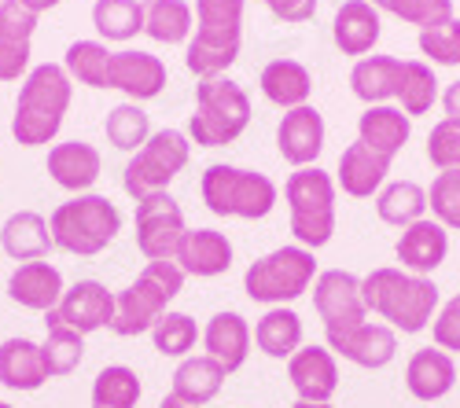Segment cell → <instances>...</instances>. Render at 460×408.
Returning a JSON list of instances; mask_svg holds the SVG:
<instances>
[{"label": "cell", "instance_id": "5b68a950", "mask_svg": "<svg viewBox=\"0 0 460 408\" xmlns=\"http://www.w3.org/2000/svg\"><path fill=\"white\" fill-rule=\"evenodd\" d=\"M52 243L66 254L93 257L114 243L122 232V213L107 195H74L70 203H59L49 217Z\"/></svg>", "mask_w": 460, "mask_h": 408}, {"label": "cell", "instance_id": "52a82bcc", "mask_svg": "<svg viewBox=\"0 0 460 408\" xmlns=\"http://www.w3.org/2000/svg\"><path fill=\"white\" fill-rule=\"evenodd\" d=\"M284 199L291 210V232L298 247L321 250L335 236V177L321 166L295 169L284 184Z\"/></svg>", "mask_w": 460, "mask_h": 408}, {"label": "cell", "instance_id": "d4e9b609", "mask_svg": "<svg viewBox=\"0 0 460 408\" xmlns=\"http://www.w3.org/2000/svg\"><path fill=\"white\" fill-rule=\"evenodd\" d=\"M49 173L59 188L82 195L100 180V152L85 140H66L49 152Z\"/></svg>", "mask_w": 460, "mask_h": 408}, {"label": "cell", "instance_id": "60d3db41", "mask_svg": "<svg viewBox=\"0 0 460 408\" xmlns=\"http://www.w3.org/2000/svg\"><path fill=\"white\" fill-rule=\"evenodd\" d=\"M199 327L188 313H163L151 327V343L163 357H188L199 343Z\"/></svg>", "mask_w": 460, "mask_h": 408}, {"label": "cell", "instance_id": "1f68e13d", "mask_svg": "<svg viewBox=\"0 0 460 408\" xmlns=\"http://www.w3.org/2000/svg\"><path fill=\"white\" fill-rule=\"evenodd\" d=\"M45 357L41 346L30 339H8L0 343V383L8 390H37L45 386Z\"/></svg>", "mask_w": 460, "mask_h": 408}, {"label": "cell", "instance_id": "d6986e66", "mask_svg": "<svg viewBox=\"0 0 460 408\" xmlns=\"http://www.w3.org/2000/svg\"><path fill=\"white\" fill-rule=\"evenodd\" d=\"M37 15L19 0H0V82H15L30 66V37Z\"/></svg>", "mask_w": 460, "mask_h": 408}, {"label": "cell", "instance_id": "8992f818", "mask_svg": "<svg viewBox=\"0 0 460 408\" xmlns=\"http://www.w3.org/2000/svg\"><path fill=\"white\" fill-rule=\"evenodd\" d=\"M199 195L210 213L217 217H240V221H261L270 217L280 192L277 184L258 173V169H240L228 162H214L203 169Z\"/></svg>", "mask_w": 460, "mask_h": 408}, {"label": "cell", "instance_id": "83f0119b", "mask_svg": "<svg viewBox=\"0 0 460 408\" xmlns=\"http://www.w3.org/2000/svg\"><path fill=\"white\" fill-rule=\"evenodd\" d=\"M402 70H405V63L394 59V56H365L350 70V89L368 107H379V103H387V100H398Z\"/></svg>", "mask_w": 460, "mask_h": 408}, {"label": "cell", "instance_id": "5bb4252c", "mask_svg": "<svg viewBox=\"0 0 460 408\" xmlns=\"http://www.w3.org/2000/svg\"><path fill=\"white\" fill-rule=\"evenodd\" d=\"M328 350L342 360H350L358 368H368V372H376V368H387L398 353V335L394 327L387 324H358V327H347V331H328Z\"/></svg>", "mask_w": 460, "mask_h": 408}, {"label": "cell", "instance_id": "cb8c5ba5", "mask_svg": "<svg viewBox=\"0 0 460 408\" xmlns=\"http://www.w3.org/2000/svg\"><path fill=\"white\" fill-rule=\"evenodd\" d=\"M409 133H412V118L405 115L402 107H391V103L365 107V115L358 118V140L365 147H372L376 155L391 159V162L409 143Z\"/></svg>", "mask_w": 460, "mask_h": 408}, {"label": "cell", "instance_id": "30bf717a", "mask_svg": "<svg viewBox=\"0 0 460 408\" xmlns=\"http://www.w3.org/2000/svg\"><path fill=\"white\" fill-rule=\"evenodd\" d=\"M191 159V143L181 129H159L151 133L147 143L140 152L126 162V173H122V188L129 199H147V195H159L166 192L173 177L188 166Z\"/></svg>", "mask_w": 460, "mask_h": 408}, {"label": "cell", "instance_id": "b9f144b4", "mask_svg": "<svg viewBox=\"0 0 460 408\" xmlns=\"http://www.w3.org/2000/svg\"><path fill=\"white\" fill-rule=\"evenodd\" d=\"M41 357H45L49 379L70 376L74 368L82 364V357H85V335H78V331H70V327H49V339L41 346Z\"/></svg>", "mask_w": 460, "mask_h": 408}, {"label": "cell", "instance_id": "603a6c76", "mask_svg": "<svg viewBox=\"0 0 460 408\" xmlns=\"http://www.w3.org/2000/svg\"><path fill=\"white\" fill-rule=\"evenodd\" d=\"M203 346H207V357H214L225 372L233 376L251 357V324L233 309L214 313L203 331Z\"/></svg>", "mask_w": 460, "mask_h": 408}, {"label": "cell", "instance_id": "2e32d148", "mask_svg": "<svg viewBox=\"0 0 460 408\" xmlns=\"http://www.w3.org/2000/svg\"><path fill=\"white\" fill-rule=\"evenodd\" d=\"M107 89H122L133 103L155 100L166 89V63L151 52H114L107 66Z\"/></svg>", "mask_w": 460, "mask_h": 408}, {"label": "cell", "instance_id": "e0dca14e", "mask_svg": "<svg viewBox=\"0 0 460 408\" xmlns=\"http://www.w3.org/2000/svg\"><path fill=\"white\" fill-rule=\"evenodd\" d=\"M288 379L298 394V401H317V404H332L335 390H339V364L335 353L328 346H302L291 360H288Z\"/></svg>", "mask_w": 460, "mask_h": 408}, {"label": "cell", "instance_id": "ab89813d", "mask_svg": "<svg viewBox=\"0 0 460 408\" xmlns=\"http://www.w3.org/2000/svg\"><path fill=\"white\" fill-rule=\"evenodd\" d=\"M111 56H114V52H107V45H100V41H74V45L66 48L63 66H66L70 78H78L82 85H89V89H107Z\"/></svg>", "mask_w": 460, "mask_h": 408}, {"label": "cell", "instance_id": "4dcf8cb0", "mask_svg": "<svg viewBox=\"0 0 460 408\" xmlns=\"http://www.w3.org/2000/svg\"><path fill=\"white\" fill-rule=\"evenodd\" d=\"M225 379H228V372L214 360V357H184L181 364H177V372H173V397H181V401H188V404H210L217 394H221V386H225Z\"/></svg>", "mask_w": 460, "mask_h": 408}, {"label": "cell", "instance_id": "f5cc1de1", "mask_svg": "<svg viewBox=\"0 0 460 408\" xmlns=\"http://www.w3.org/2000/svg\"><path fill=\"white\" fill-rule=\"evenodd\" d=\"M291 408H332V404H317V401H295Z\"/></svg>", "mask_w": 460, "mask_h": 408}, {"label": "cell", "instance_id": "11a10c76", "mask_svg": "<svg viewBox=\"0 0 460 408\" xmlns=\"http://www.w3.org/2000/svg\"><path fill=\"white\" fill-rule=\"evenodd\" d=\"M0 408H12V404H8V401H0Z\"/></svg>", "mask_w": 460, "mask_h": 408}, {"label": "cell", "instance_id": "d6a6232c", "mask_svg": "<svg viewBox=\"0 0 460 408\" xmlns=\"http://www.w3.org/2000/svg\"><path fill=\"white\" fill-rule=\"evenodd\" d=\"M254 343L265 357L273 360H291L302 350V317L288 306H273L258 324H254Z\"/></svg>", "mask_w": 460, "mask_h": 408}, {"label": "cell", "instance_id": "7a4b0ae2", "mask_svg": "<svg viewBox=\"0 0 460 408\" xmlns=\"http://www.w3.org/2000/svg\"><path fill=\"white\" fill-rule=\"evenodd\" d=\"M70 107V74L59 63H41L26 74V82L15 100V118L12 136L22 147H41L56 140L63 115Z\"/></svg>", "mask_w": 460, "mask_h": 408}, {"label": "cell", "instance_id": "9a60e30c", "mask_svg": "<svg viewBox=\"0 0 460 408\" xmlns=\"http://www.w3.org/2000/svg\"><path fill=\"white\" fill-rule=\"evenodd\" d=\"M277 147L284 162H291L295 169H305V166H317L321 152H324V118L317 107H295L280 118L277 126Z\"/></svg>", "mask_w": 460, "mask_h": 408}, {"label": "cell", "instance_id": "ac0fdd59", "mask_svg": "<svg viewBox=\"0 0 460 408\" xmlns=\"http://www.w3.org/2000/svg\"><path fill=\"white\" fill-rule=\"evenodd\" d=\"M394 254H398L405 273L431 276L449 254V229H442L435 217H420L416 225L402 229V236L394 243Z\"/></svg>", "mask_w": 460, "mask_h": 408}, {"label": "cell", "instance_id": "ffe728a7", "mask_svg": "<svg viewBox=\"0 0 460 408\" xmlns=\"http://www.w3.org/2000/svg\"><path fill=\"white\" fill-rule=\"evenodd\" d=\"M173 262L181 265L184 276L210 280L233 269V243H228L225 232H214V229H188Z\"/></svg>", "mask_w": 460, "mask_h": 408}, {"label": "cell", "instance_id": "f1b7e54d", "mask_svg": "<svg viewBox=\"0 0 460 408\" xmlns=\"http://www.w3.org/2000/svg\"><path fill=\"white\" fill-rule=\"evenodd\" d=\"M0 247H4V254L15 257V262H41L56 243L49 232V221L41 213L19 210L4 221V229H0Z\"/></svg>", "mask_w": 460, "mask_h": 408}, {"label": "cell", "instance_id": "7c38bea8", "mask_svg": "<svg viewBox=\"0 0 460 408\" xmlns=\"http://www.w3.org/2000/svg\"><path fill=\"white\" fill-rule=\"evenodd\" d=\"M314 309L324 320V335L328 331H347L368 320V306L361 294V276L347 269H328L317 273L314 280Z\"/></svg>", "mask_w": 460, "mask_h": 408}, {"label": "cell", "instance_id": "ee69618b", "mask_svg": "<svg viewBox=\"0 0 460 408\" xmlns=\"http://www.w3.org/2000/svg\"><path fill=\"white\" fill-rule=\"evenodd\" d=\"M420 52H424L431 63L442 66H460V19H446L438 26L420 30Z\"/></svg>", "mask_w": 460, "mask_h": 408}, {"label": "cell", "instance_id": "8fae6325", "mask_svg": "<svg viewBox=\"0 0 460 408\" xmlns=\"http://www.w3.org/2000/svg\"><path fill=\"white\" fill-rule=\"evenodd\" d=\"M184 232V213L170 192L137 203V247L147 262H173Z\"/></svg>", "mask_w": 460, "mask_h": 408}, {"label": "cell", "instance_id": "9f6ffc18", "mask_svg": "<svg viewBox=\"0 0 460 408\" xmlns=\"http://www.w3.org/2000/svg\"><path fill=\"white\" fill-rule=\"evenodd\" d=\"M147 4H151V0H147Z\"/></svg>", "mask_w": 460, "mask_h": 408}, {"label": "cell", "instance_id": "f6af8a7d", "mask_svg": "<svg viewBox=\"0 0 460 408\" xmlns=\"http://www.w3.org/2000/svg\"><path fill=\"white\" fill-rule=\"evenodd\" d=\"M428 162L446 173V169H460V122L442 118L431 133H428Z\"/></svg>", "mask_w": 460, "mask_h": 408}, {"label": "cell", "instance_id": "bcb514c9", "mask_svg": "<svg viewBox=\"0 0 460 408\" xmlns=\"http://www.w3.org/2000/svg\"><path fill=\"white\" fill-rule=\"evenodd\" d=\"M387 12L398 15L402 22L428 30V26H438V22L453 19V0H391Z\"/></svg>", "mask_w": 460, "mask_h": 408}, {"label": "cell", "instance_id": "7bdbcfd3", "mask_svg": "<svg viewBox=\"0 0 460 408\" xmlns=\"http://www.w3.org/2000/svg\"><path fill=\"white\" fill-rule=\"evenodd\" d=\"M428 206H431V213H435V221L442 229L460 232V169H446L431 180Z\"/></svg>", "mask_w": 460, "mask_h": 408}, {"label": "cell", "instance_id": "ba28073f", "mask_svg": "<svg viewBox=\"0 0 460 408\" xmlns=\"http://www.w3.org/2000/svg\"><path fill=\"white\" fill-rule=\"evenodd\" d=\"M247 126H251V100L233 78L217 74V78H203L196 85V115L188 122V136L199 147L233 143Z\"/></svg>", "mask_w": 460, "mask_h": 408}, {"label": "cell", "instance_id": "8d00e7d4", "mask_svg": "<svg viewBox=\"0 0 460 408\" xmlns=\"http://www.w3.org/2000/svg\"><path fill=\"white\" fill-rule=\"evenodd\" d=\"M144 386L133 368L126 364H107L93 383V408H137Z\"/></svg>", "mask_w": 460, "mask_h": 408}, {"label": "cell", "instance_id": "44dd1931", "mask_svg": "<svg viewBox=\"0 0 460 408\" xmlns=\"http://www.w3.org/2000/svg\"><path fill=\"white\" fill-rule=\"evenodd\" d=\"M391 173V159L376 155L372 147H365L361 140L350 143L347 152L339 155V173H335V188H342V195L350 199H372L383 192V180Z\"/></svg>", "mask_w": 460, "mask_h": 408}, {"label": "cell", "instance_id": "7402d4cb", "mask_svg": "<svg viewBox=\"0 0 460 408\" xmlns=\"http://www.w3.org/2000/svg\"><path fill=\"white\" fill-rule=\"evenodd\" d=\"M383 33V22H379V8H372L368 0H347L339 4L335 19H332V41L342 56H368Z\"/></svg>", "mask_w": 460, "mask_h": 408}, {"label": "cell", "instance_id": "277c9868", "mask_svg": "<svg viewBox=\"0 0 460 408\" xmlns=\"http://www.w3.org/2000/svg\"><path fill=\"white\" fill-rule=\"evenodd\" d=\"M181 287H184V273L177 262H147L144 273L122 294H114L111 331L122 339H137L144 331H151L163 313H170V302L181 294Z\"/></svg>", "mask_w": 460, "mask_h": 408}, {"label": "cell", "instance_id": "f907efd6", "mask_svg": "<svg viewBox=\"0 0 460 408\" xmlns=\"http://www.w3.org/2000/svg\"><path fill=\"white\" fill-rule=\"evenodd\" d=\"M19 4H26L33 15H41V12H49V8H56L59 0H19Z\"/></svg>", "mask_w": 460, "mask_h": 408}, {"label": "cell", "instance_id": "db71d44e", "mask_svg": "<svg viewBox=\"0 0 460 408\" xmlns=\"http://www.w3.org/2000/svg\"><path fill=\"white\" fill-rule=\"evenodd\" d=\"M368 4H372V8H383V12H387V4H391V0H368Z\"/></svg>", "mask_w": 460, "mask_h": 408}, {"label": "cell", "instance_id": "816d5d0a", "mask_svg": "<svg viewBox=\"0 0 460 408\" xmlns=\"http://www.w3.org/2000/svg\"><path fill=\"white\" fill-rule=\"evenodd\" d=\"M159 408H199V404H188V401H181V397H173V394H166V397L159 401Z\"/></svg>", "mask_w": 460, "mask_h": 408}, {"label": "cell", "instance_id": "6da1fadb", "mask_svg": "<svg viewBox=\"0 0 460 408\" xmlns=\"http://www.w3.org/2000/svg\"><path fill=\"white\" fill-rule=\"evenodd\" d=\"M361 294L368 313L383 317L387 327L402 331V335H420L438 313L442 294L435 287L431 276H416L405 273L402 265H387V269H372L368 276H361Z\"/></svg>", "mask_w": 460, "mask_h": 408}, {"label": "cell", "instance_id": "9c48e42d", "mask_svg": "<svg viewBox=\"0 0 460 408\" xmlns=\"http://www.w3.org/2000/svg\"><path fill=\"white\" fill-rule=\"evenodd\" d=\"M317 280V257L305 247H277L258 262H251V269L243 273V291L251 302L261 306H288L295 299H302L305 291Z\"/></svg>", "mask_w": 460, "mask_h": 408}, {"label": "cell", "instance_id": "f546056e", "mask_svg": "<svg viewBox=\"0 0 460 408\" xmlns=\"http://www.w3.org/2000/svg\"><path fill=\"white\" fill-rule=\"evenodd\" d=\"M258 85H261L265 100L284 107V110L305 107V103H310V92H314L310 70H305L298 59H273V63H265Z\"/></svg>", "mask_w": 460, "mask_h": 408}, {"label": "cell", "instance_id": "e575fe53", "mask_svg": "<svg viewBox=\"0 0 460 408\" xmlns=\"http://www.w3.org/2000/svg\"><path fill=\"white\" fill-rule=\"evenodd\" d=\"M144 33L159 45H181L191 33V4L188 0H151L144 8Z\"/></svg>", "mask_w": 460, "mask_h": 408}, {"label": "cell", "instance_id": "4316f807", "mask_svg": "<svg viewBox=\"0 0 460 408\" xmlns=\"http://www.w3.org/2000/svg\"><path fill=\"white\" fill-rule=\"evenodd\" d=\"M456 383V364L446 350H416L405 364V390L416 401H442Z\"/></svg>", "mask_w": 460, "mask_h": 408}, {"label": "cell", "instance_id": "484cf974", "mask_svg": "<svg viewBox=\"0 0 460 408\" xmlns=\"http://www.w3.org/2000/svg\"><path fill=\"white\" fill-rule=\"evenodd\" d=\"M63 276L56 265L49 262H22L12 280H8V294H12V302H19L22 309H37V313H49L59 306L63 299Z\"/></svg>", "mask_w": 460, "mask_h": 408}, {"label": "cell", "instance_id": "c3c4849f", "mask_svg": "<svg viewBox=\"0 0 460 408\" xmlns=\"http://www.w3.org/2000/svg\"><path fill=\"white\" fill-rule=\"evenodd\" d=\"M280 22H310L317 15V0H261Z\"/></svg>", "mask_w": 460, "mask_h": 408}, {"label": "cell", "instance_id": "3957f363", "mask_svg": "<svg viewBox=\"0 0 460 408\" xmlns=\"http://www.w3.org/2000/svg\"><path fill=\"white\" fill-rule=\"evenodd\" d=\"M243 0H196V37L188 41V70L196 78H217L240 59Z\"/></svg>", "mask_w": 460, "mask_h": 408}, {"label": "cell", "instance_id": "f35d334b", "mask_svg": "<svg viewBox=\"0 0 460 408\" xmlns=\"http://www.w3.org/2000/svg\"><path fill=\"white\" fill-rule=\"evenodd\" d=\"M398 100H402V110L409 118L416 115H428L438 100V82H435V70L420 59H405V70H402V89H398Z\"/></svg>", "mask_w": 460, "mask_h": 408}, {"label": "cell", "instance_id": "d590c367", "mask_svg": "<svg viewBox=\"0 0 460 408\" xmlns=\"http://www.w3.org/2000/svg\"><path fill=\"white\" fill-rule=\"evenodd\" d=\"M93 26L107 41H129L144 30V4L140 0H96Z\"/></svg>", "mask_w": 460, "mask_h": 408}, {"label": "cell", "instance_id": "681fc988", "mask_svg": "<svg viewBox=\"0 0 460 408\" xmlns=\"http://www.w3.org/2000/svg\"><path fill=\"white\" fill-rule=\"evenodd\" d=\"M442 107H446V118L460 122V82H453V85L446 89V96H442Z\"/></svg>", "mask_w": 460, "mask_h": 408}, {"label": "cell", "instance_id": "7dc6e473", "mask_svg": "<svg viewBox=\"0 0 460 408\" xmlns=\"http://www.w3.org/2000/svg\"><path fill=\"white\" fill-rule=\"evenodd\" d=\"M431 335H435V346L446 350V353H460V294L449 299L435 320H431Z\"/></svg>", "mask_w": 460, "mask_h": 408}, {"label": "cell", "instance_id": "836d02e7", "mask_svg": "<svg viewBox=\"0 0 460 408\" xmlns=\"http://www.w3.org/2000/svg\"><path fill=\"white\" fill-rule=\"evenodd\" d=\"M376 213L383 225L409 229L428 213V192L416 180H394L376 195Z\"/></svg>", "mask_w": 460, "mask_h": 408}, {"label": "cell", "instance_id": "74e56055", "mask_svg": "<svg viewBox=\"0 0 460 408\" xmlns=\"http://www.w3.org/2000/svg\"><path fill=\"white\" fill-rule=\"evenodd\" d=\"M103 129H107V140L119 147V152H129V155H137L151 136V122L144 115V107L133 103V100L114 107L107 115V122H103Z\"/></svg>", "mask_w": 460, "mask_h": 408}, {"label": "cell", "instance_id": "4fadbf2b", "mask_svg": "<svg viewBox=\"0 0 460 408\" xmlns=\"http://www.w3.org/2000/svg\"><path fill=\"white\" fill-rule=\"evenodd\" d=\"M114 320V294L100 280H78L63 291L56 309L45 313V327H70L78 335H93Z\"/></svg>", "mask_w": 460, "mask_h": 408}]
</instances>
